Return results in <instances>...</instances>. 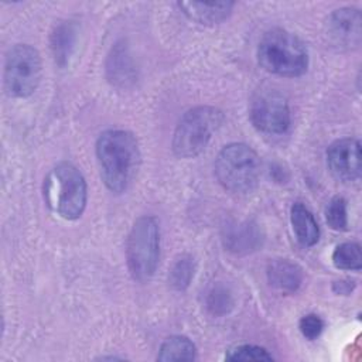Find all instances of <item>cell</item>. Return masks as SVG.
I'll return each mask as SVG.
<instances>
[{
    "mask_svg": "<svg viewBox=\"0 0 362 362\" xmlns=\"http://www.w3.org/2000/svg\"><path fill=\"white\" fill-rule=\"evenodd\" d=\"M96 158L107 189L120 194L129 188L140 165L137 139L127 130H106L98 137Z\"/></svg>",
    "mask_w": 362,
    "mask_h": 362,
    "instance_id": "6da1fadb",
    "label": "cell"
},
{
    "mask_svg": "<svg viewBox=\"0 0 362 362\" xmlns=\"http://www.w3.org/2000/svg\"><path fill=\"white\" fill-rule=\"evenodd\" d=\"M259 65L274 75L294 78L307 71L308 51L293 33L273 28L263 34L257 45Z\"/></svg>",
    "mask_w": 362,
    "mask_h": 362,
    "instance_id": "7a4b0ae2",
    "label": "cell"
},
{
    "mask_svg": "<svg viewBox=\"0 0 362 362\" xmlns=\"http://www.w3.org/2000/svg\"><path fill=\"white\" fill-rule=\"evenodd\" d=\"M44 199L61 218L78 219L83 214L88 199L82 173L71 163H58L44 180Z\"/></svg>",
    "mask_w": 362,
    "mask_h": 362,
    "instance_id": "3957f363",
    "label": "cell"
},
{
    "mask_svg": "<svg viewBox=\"0 0 362 362\" xmlns=\"http://www.w3.org/2000/svg\"><path fill=\"white\" fill-rule=\"evenodd\" d=\"M260 173L262 163L257 153L243 143L225 146L215 160L216 180L233 194L252 192L259 184Z\"/></svg>",
    "mask_w": 362,
    "mask_h": 362,
    "instance_id": "277c9868",
    "label": "cell"
},
{
    "mask_svg": "<svg viewBox=\"0 0 362 362\" xmlns=\"http://www.w3.org/2000/svg\"><path fill=\"white\" fill-rule=\"evenodd\" d=\"M223 119V113L212 106H197L187 110L173 136L174 154L180 158H191L202 153L222 126Z\"/></svg>",
    "mask_w": 362,
    "mask_h": 362,
    "instance_id": "5b68a950",
    "label": "cell"
},
{
    "mask_svg": "<svg viewBox=\"0 0 362 362\" xmlns=\"http://www.w3.org/2000/svg\"><path fill=\"white\" fill-rule=\"evenodd\" d=\"M160 259V226L154 216H140L126 242V262L137 281H147L156 273Z\"/></svg>",
    "mask_w": 362,
    "mask_h": 362,
    "instance_id": "8992f818",
    "label": "cell"
},
{
    "mask_svg": "<svg viewBox=\"0 0 362 362\" xmlns=\"http://www.w3.org/2000/svg\"><path fill=\"white\" fill-rule=\"evenodd\" d=\"M42 75L41 57L28 44L11 47L4 62V88L10 96L27 98L38 88Z\"/></svg>",
    "mask_w": 362,
    "mask_h": 362,
    "instance_id": "52a82bcc",
    "label": "cell"
},
{
    "mask_svg": "<svg viewBox=\"0 0 362 362\" xmlns=\"http://www.w3.org/2000/svg\"><path fill=\"white\" fill-rule=\"evenodd\" d=\"M253 126L266 134H283L291 123L287 99L274 89L257 90L249 106Z\"/></svg>",
    "mask_w": 362,
    "mask_h": 362,
    "instance_id": "ba28073f",
    "label": "cell"
},
{
    "mask_svg": "<svg viewBox=\"0 0 362 362\" xmlns=\"http://www.w3.org/2000/svg\"><path fill=\"white\" fill-rule=\"evenodd\" d=\"M327 164L331 174L342 181L351 182L361 177V143L354 137L335 140L327 150Z\"/></svg>",
    "mask_w": 362,
    "mask_h": 362,
    "instance_id": "9c48e42d",
    "label": "cell"
},
{
    "mask_svg": "<svg viewBox=\"0 0 362 362\" xmlns=\"http://www.w3.org/2000/svg\"><path fill=\"white\" fill-rule=\"evenodd\" d=\"M328 40L338 48L352 49L361 44V13L354 7L332 11L325 23Z\"/></svg>",
    "mask_w": 362,
    "mask_h": 362,
    "instance_id": "30bf717a",
    "label": "cell"
},
{
    "mask_svg": "<svg viewBox=\"0 0 362 362\" xmlns=\"http://www.w3.org/2000/svg\"><path fill=\"white\" fill-rule=\"evenodd\" d=\"M266 274L269 284L283 294H291L297 291L303 283L301 267L287 259L272 260L267 264Z\"/></svg>",
    "mask_w": 362,
    "mask_h": 362,
    "instance_id": "8fae6325",
    "label": "cell"
},
{
    "mask_svg": "<svg viewBox=\"0 0 362 362\" xmlns=\"http://www.w3.org/2000/svg\"><path fill=\"white\" fill-rule=\"evenodd\" d=\"M235 3L232 1H216V3H202V1H180L178 7L182 13L197 21L198 24L214 25L219 24L229 17Z\"/></svg>",
    "mask_w": 362,
    "mask_h": 362,
    "instance_id": "7c38bea8",
    "label": "cell"
},
{
    "mask_svg": "<svg viewBox=\"0 0 362 362\" xmlns=\"http://www.w3.org/2000/svg\"><path fill=\"white\" fill-rule=\"evenodd\" d=\"M223 242L228 250L242 255L256 250L262 245V235L257 225L252 222H242L225 228Z\"/></svg>",
    "mask_w": 362,
    "mask_h": 362,
    "instance_id": "4fadbf2b",
    "label": "cell"
},
{
    "mask_svg": "<svg viewBox=\"0 0 362 362\" xmlns=\"http://www.w3.org/2000/svg\"><path fill=\"white\" fill-rule=\"evenodd\" d=\"M290 221L297 240L303 246H314L320 238L318 223L311 211L301 202L293 204L290 209Z\"/></svg>",
    "mask_w": 362,
    "mask_h": 362,
    "instance_id": "5bb4252c",
    "label": "cell"
},
{
    "mask_svg": "<svg viewBox=\"0 0 362 362\" xmlns=\"http://www.w3.org/2000/svg\"><path fill=\"white\" fill-rule=\"evenodd\" d=\"M197 358V348L194 342L184 335L168 337L160 346L157 359L168 361H194Z\"/></svg>",
    "mask_w": 362,
    "mask_h": 362,
    "instance_id": "9a60e30c",
    "label": "cell"
},
{
    "mask_svg": "<svg viewBox=\"0 0 362 362\" xmlns=\"http://www.w3.org/2000/svg\"><path fill=\"white\" fill-rule=\"evenodd\" d=\"M332 263L341 270H361L362 250L355 242H345L335 247L332 253Z\"/></svg>",
    "mask_w": 362,
    "mask_h": 362,
    "instance_id": "2e32d148",
    "label": "cell"
},
{
    "mask_svg": "<svg viewBox=\"0 0 362 362\" xmlns=\"http://www.w3.org/2000/svg\"><path fill=\"white\" fill-rule=\"evenodd\" d=\"M194 272H195L194 259L188 255L180 256L174 262L173 267L170 269V274H168L170 286L178 291L185 290L194 277Z\"/></svg>",
    "mask_w": 362,
    "mask_h": 362,
    "instance_id": "e0dca14e",
    "label": "cell"
},
{
    "mask_svg": "<svg viewBox=\"0 0 362 362\" xmlns=\"http://www.w3.org/2000/svg\"><path fill=\"white\" fill-rule=\"evenodd\" d=\"M325 219L331 229L345 230L348 226L346 201L342 197H334L325 209Z\"/></svg>",
    "mask_w": 362,
    "mask_h": 362,
    "instance_id": "ac0fdd59",
    "label": "cell"
},
{
    "mask_svg": "<svg viewBox=\"0 0 362 362\" xmlns=\"http://www.w3.org/2000/svg\"><path fill=\"white\" fill-rule=\"evenodd\" d=\"M225 358L228 361H273V356L267 349L252 344H242L230 348Z\"/></svg>",
    "mask_w": 362,
    "mask_h": 362,
    "instance_id": "d6986e66",
    "label": "cell"
},
{
    "mask_svg": "<svg viewBox=\"0 0 362 362\" xmlns=\"http://www.w3.org/2000/svg\"><path fill=\"white\" fill-rule=\"evenodd\" d=\"M206 307L214 315H222L232 307V297L223 287H214L206 297Z\"/></svg>",
    "mask_w": 362,
    "mask_h": 362,
    "instance_id": "ffe728a7",
    "label": "cell"
},
{
    "mask_svg": "<svg viewBox=\"0 0 362 362\" xmlns=\"http://www.w3.org/2000/svg\"><path fill=\"white\" fill-rule=\"evenodd\" d=\"M298 328L303 337L307 339H315L324 329V321L317 314H307L300 320Z\"/></svg>",
    "mask_w": 362,
    "mask_h": 362,
    "instance_id": "44dd1931",
    "label": "cell"
},
{
    "mask_svg": "<svg viewBox=\"0 0 362 362\" xmlns=\"http://www.w3.org/2000/svg\"><path fill=\"white\" fill-rule=\"evenodd\" d=\"M71 31L66 27H59L54 34L52 48L55 58H65L68 55V47L71 44Z\"/></svg>",
    "mask_w": 362,
    "mask_h": 362,
    "instance_id": "7402d4cb",
    "label": "cell"
},
{
    "mask_svg": "<svg viewBox=\"0 0 362 362\" xmlns=\"http://www.w3.org/2000/svg\"><path fill=\"white\" fill-rule=\"evenodd\" d=\"M354 288H355V281H354V280H349V279H341V280H337V281L332 284V290H334L337 294H342V296L351 294Z\"/></svg>",
    "mask_w": 362,
    "mask_h": 362,
    "instance_id": "603a6c76",
    "label": "cell"
}]
</instances>
